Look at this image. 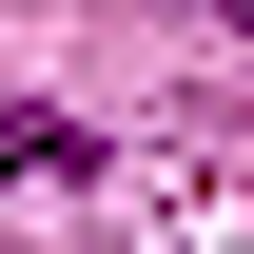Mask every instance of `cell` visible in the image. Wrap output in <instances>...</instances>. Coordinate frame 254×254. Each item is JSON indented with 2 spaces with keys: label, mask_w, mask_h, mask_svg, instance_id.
Here are the masks:
<instances>
[{
  "label": "cell",
  "mask_w": 254,
  "mask_h": 254,
  "mask_svg": "<svg viewBox=\"0 0 254 254\" xmlns=\"http://www.w3.org/2000/svg\"><path fill=\"white\" fill-rule=\"evenodd\" d=\"M235 20H254V0H235Z\"/></svg>",
  "instance_id": "6da1fadb"
}]
</instances>
